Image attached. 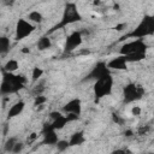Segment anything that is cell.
Wrapping results in <instances>:
<instances>
[{
	"instance_id": "1",
	"label": "cell",
	"mask_w": 154,
	"mask_h": 154,
	"mask_svg": "<svg viewBox=\"0 0 154 154\" xmlns=\"http://www.w3.org/2000/svg\"><path fill=\"white\" fill-rule=\"evenodd\" d=\"M2 79L0 84V93L1 95H11V94H17L19 90H22L28 79L24 75H16L14 72H7V71H1Z\"/></svg>"
},
{
	"instance_id": "2",
	"label": "cell",
	"mask_w": 154,
	"mask_h": 154,
	"mask_svg": "<svg viewBox=\"0 0 154 154\" xmlns=\"http://www.w3.org/2000/svg\"><path fill=\"white\" fill-rule=\"evenodd\" d=\"M81 20H82V14L78 11L77 4L73 2V1H69L64 6L63 14H61V18H60L59 23H57L47 34L51 35L52 32H54L57 30L64 29L65 26H67L70 24H73V23H77V22H81Z\"/></svg>"
},
{
	"instance_id": "3",
	"label": "cell",
	"mask_w": 154,
	"mask_h": 154,
	"mask_svg": "<svg viewBox=\"0 0 154 154\" xmlns=\"http://www.w3.org/2000/svg\"><path fill=\"white\" fill-rule=\"evenodd\" d=\"M152 35H154V14H146L131 31L120 37V41L126 38H144Z\"/></svg>"
},
{
	"instance_id": "4",
	"label": "cell",
	"mask_w": 154,
	"mask_h": 154,
	"mask_svg": "<svg viewBox=\"0 0 154 154\" xmlns=\"http://www.w3.org/2000/svg\"><path fill=\"white\" fill-rule=\"evenodd\" d=\"M113 84H114V79L112 77V73L107 75L100 79H96L93 85V91H94V96H95L96 101L102 97L109 96L113 91Z\"/></svg>"
},
{
	"instance_id": "5",
	"label": "cell",
	"mask_w": 154,
	"mask_h": 154,
	"mask_svg": "<svg viewBox=\"0 0 154 154\" xmlns=\"http://www.w3.org/2000/svg\"><path fill=\"white\" fill-rule=\"evenodd\" d=\"M143 95H144V88L135 82H130L125 84L123 88V102L125 105L141 100Z\"/></svg>"
},
{
	"instance_id": "6",
	"label": "cell",
	"mask_w": 154,
	"mask_h": 154,
	"mask_svg": "<svg viewBox=\"0 0 154 154\" xmlns=\"http://www.w3.org/2000/svg\"><path fill=\"white\" fill-rule=\"evenodd\" d=\"M148 45L144 42L143 38H131V41L125 42L119 48V54L122 55H131V54H140L147 53Z\"/></svg>"
},
{
	"instance_id": "7",
	"label": "cell",
	"mask_w": 154,
	"mask_h": 154,
	"mask_svg": "<svg viewBox=\"0 0 154 154\" xmlns=\"http://www.w3.org/2000/svg\"><path fill=\"white\" fill-rule=\"evenodd\" d=\"M35 31V25L30 20H26L24 18H19L16 23L14 28V40L16 41H22L25 37L30 36Z\"/></svg>"
},
{
	"instance_id": "8",
	"label": "cell",
	"mask_w": 154,
	"mask_h": 154,
	"mask_svg": "<svg viewBox=\"0 0 154 154\" xmlns=\"http://www.w3.org/2000/svg\"><path fill=\"white\" fill-rule=\"evenodd\" d=\"M111 69L108 67V65H107V63H105V61H96L94 65H93V67L90 69V71L85 75V77L83 78V81H96V79H100V78H102V77H105V76H107V75H111Z\"/></svg>"
},
{
	"instance_id": "9",
	"label": "cell",
	"mask_w": 154,
	"mask_h": 154,
	"mask_svg": "<svg viewBox=\"0 0 154 154\" xmlns=\"http://www.w3.org/2000/svg\"><path fill=\"white\" fill-rule=\"evenodd\" d=\"M83 42V34L79 30H75L72 32H70L66 36L65 40V45H64V53H71L75 49H77Z\"/></svg>"
},
{
	"instance_id": "10",
	"label": "cell",
	"mask_w": 154,
	"mask_h": 154,
	"mask_svg": "<svg viewBox=\"0 0 154 154\" xmlns=\"http://www.w3.org/2000/svg\"><path fill=\"white\" fill-rule=\"evenodd\" d=\"M42 135V143L48 146H55L59 141V137L57 135V130L51 125V123H46L41 131Z\"/></svg>"
},
{
	"instance_id": "11",
	"label": "cell",
	"mask_w": 154,
	"mask_h": 154,
	"mask_svg": "<svg viewBox=\"0 0 154 154\" xmlns=\"http://www.w3.org/2000/svg\"><path fill=\"white\" fill-rule=\"evenodd\" d=\"M49 118L52 119L51 122V125L58 131V130H61L65 128V125L67 123H70V119L67 117V114H63L61 112L59 111H53L49 113Z\"/></svg>"
},
{
	"instance_id": "12",
	"label": "cell",
	"mask_w": 154,
	"mask_h": 154,
	"mask_svg": "<svg viewBox=\"0 0 154 154\" xmlns=\"http://www.w3.org/2000/svg\"><path fill=\"white\" fill-rule=\"evenodd\" d=\"M61 111L66 114L69 113H72V114H77V116H81L82 114V101L79 97H73L71 100H69L63 107H61Z\"/></svg>"
},
{
	"instance_id": "13",
	"label": "cell",
	"mask_w": 154,
	"mask_h": 154,
	"mask_svg": "<svg viewBox=\"0 0 154 154\" xmlns=\"http://www.w3.org/2000/svg\"><path fill=\"white\" fill-rule=\"evenodd\" d=\"M128 64H129V63H128L125 55H122V54H119V55L112 58V59L107 63L108 67H109L111 70H116V71H125V70H128Z\"/></svg>"
},
{
	"instance_id": "14",
	"label": "cell",
	"mask_w": 154,
	"mask_h": 154,
	"mask_svg": "<svg viewBox=\"0 0 154 154\" xmlns=\"http://www.w3.org/2000/svg\"><path fill=\"white\" fill-rule=\"evenodd\" d=\"M85 141H87V138H85V135H84V131H83V130H79V131L73 132V134L70 136V138H69L70 147L82 146Z\"/></svg>"
},
{
	"instance_id": "15",
	"label": "cell",
	"mask_w": 154,
	"mask_h": 154,
	"mask_svg": "<svg viewBox=\"0 0 154 154\" xmlns=\"http://www.w3.org/2000/svg\"><path fill=\"white\" fill-rule=\"evenodd\" d=\"M24 108H25V102H24L23 100L17 101L16 103H13V105L10 107V109H8V112H7V118L11 119V118H14V117L22 114V112L24 111Z\"/></svg>"
},
{
	"instance_id": "16",
	"label": "cell",
	"mask_w": 154,
	"mask_h": 154,
	"mask_svg": "<svg viewBox=\"0 0 154 154\" xmlns=\"http://www.w3.org/2000/svg\"><path fill=\"white\" fill-rule=\"evenodd\" d=\"M37 49L38 51H46V49H49L52 47V41L49 38V35L46 34V35H42L38 40H37Z\"/></svg>"
},
{
	"instance_id": "17",
	"label": "cell",
	"mask_w": 154,
	"mask_h": 154,
	"mask_svg": "<svg viewBox=\"0 0 154 154\" xmlns=\"http://www.w3.org/2000/svg\"><path fill=\"white\" fill-rule=\"evenodd\" d=\"M11 49V42L7 36H1L0 37V54L4 57L6 55Z\"/></svg>"
},
{
	"instance_id": "18",
	"label": "cell",
	"mask_w": 154,
	"mask_h": 154,
	"mask_svg": "<svg viewBox=\"0 0 154 154\" xmlns=\"http://www.w3.org/2000/svg\"><path fill=\"white\" fill-rule=\"evenodd\" d=\"M18 69H19V63L17 59H8L2 66V71H7V72H16Z\"/></svg>"
},
{
	"instance_id": "19",
	"label": "cell",
	"mask_w": 154,
	"mask_h": 154,
	"mask_svg": "<svg viewBox=\"0 0 154 154\" xmlns=\"http://www.w3.org/2000/svg\"><path fill=\"white\" fill-rule=\"evenodd\" d=\"M28 19L34 24H41L43 22V16L38 11H31L28 13Z\"/></svg>"
},
{
	"instance_id": "20",
	"label": "cell",
	"mask_w": 154,
	"mask_h": 154,
	"mask_svg": "<svg viewBox=\"0 0 154 154\" xmlns=\"http://www.w3.org/2000/svg\"><path fill=\"white\" fill-rule=\"evenodd\" d=\"M45 89H46V87H45V81L41 78V79H38V81H37V83L34 85V88H32L31 93H32V95H34V96L42 95V94H43V91H45Z\"/></svg>"
},
{
	"instance_id": "21",
	"label": "cell",
	"mask_w": 154,
	"mask_h": 154,
	"mask_svg": "<svg viewBox=\"0 0 154 154\" xmlns=\"http://www.w3.org/2000/svg\"><path fill=\"white\" fill-rule=\"evenodd\" d=\"M43 76V70L38 66H35L32 67V71H31V81L32 82H37L38 79H41Z\"/></svg>"
},
{
	"instance_id": "22",
	"label": "cell",
	"mask_w": 154,
	"mask_h": 154,
	"mask_svg": "<svg viewBox=\"0 0 154 154\" xmlns=\"http://www.w3.org/2000/svg\"><path fill=\"white\" fill-rule=\"evenodd\" d=\"M16 143H17V138H16V137H10V138L5 142V144H4V150H5V152H8V153H12L13 147H14Z\"/></svg>"
},
{
	"instance_id": "23",
	"label": "cell",
	"mask_w": 154,
	"mask_h": 154,
	"mask_svg": "<svg viewBox=\"0 0 154 154\" xmlns=\"http://www.w3.org/2000/svg\"><path fill=\"white\" fill-rule=\"evenodd\" d=\"M58 152H65L67 148H70V143L67 140H59L55 144Z\"/></svg>"
},
{
	"instance_id": "24",
	"label": "cell",
	"mask_w": 154,
	"mask_h": 154,
	"mask_svg": "<svg viewBox=\"0 0 154 154\" xmlns=\"http://www.w3.org/2000/svg\"><path fill=\"white\" fill-rule=\"evenodd\" d=\"M46 102H47V97H46V96H43V95L34 96V106H35V107L43 106Z\"/></svg>"
},
{
	"instance_id": "25",
	"label": "cell",
	"mask_w": 154,
	"mask_h": 154,
	"mask_svg": "<svg viewBox=\"0 0 154 154\" xmlns=\"http://www.w3.org/2000/svg\"><path fill=\"white\" fill-rule=\"evenodd\" d=\"M24 147H25V144H24L23 142H18V141H17V143H16V144H14V147H13V150H12V153H14V154H18V153L23 152Z\"/></svg>"
},
{
	"instance_id": "26",
	"label": "cell",
	"mask_w": 154,
	"mask_h": 154,
	"mask_svg": "<svg viewBox=\"0 0 154 154\" xmlns=\"http://www.w3.org/2000/svg\"><path fill=\"white\" fill-rule=\"evenodd\" d=\"M149 129H150V126L149 125H146V126H141L140 129H138V135H141V136H143V135H147L148 134V131H149Z\"/></svg>"
},
{
	"instance_id": "27",
	"label": "cell",
	"mask_w": 154,
	"mask_h": 154,
	"mask_svg": "<svg viewBox=\"0 0 154 154\" xmlns=\"http://www.w3.org/2000/svg\"><path fill=\"white\" fill-rule=\"evenodd\" d=\"M131 114H132V116H140V114H141V108H140L138 106H134V107L131 108Z\"/></svg>"
},
{
	"instance_id": "28",
	"label": "cell",
	"mask_w": 154,
	"mask_h": 154,
	"mask_svg": "<svg viewBox=\"0 0 154 154\" xmlns=\"http://www.w3.org/2000/svg\"><path fill=\"white\" fill-rule=\"evenodd\" d=\"M14 2H16V0H2V5L4 6H7V7L13 6Z\"/></svg>"
},
{
	"instance_id": "29",
	"label": "cell",
	"mask_w": 154,
	"mask_h": 154,
	"mask_svg": "<svg viewBox=\"0 0 154 154\" xmlns=\"http://www.w3.org/2000/svg\"><path fill=\"white\" fill-rule=\"evenodd\" d=\"M38 137V135H37V132H32V134H30V136L28 137V142L30 143V142H32V141H35L36 138Z\"/></svg>"
},
{
	"instance_id": "30",
	"label": "cell",
	"mask_w": 154,
	"mask_h": 154,
	"mask_svg": "<svg viewBox=\"0 0 154 154\" xmlns=\"http://www.w3.org/2000/svg\"><path fill=\"white\" fill-rule=\"evenodd\" d=\"M125 26H126V24H120V25H117L114 29H117L118 31H120V30H122V28H125Z\"/></svg>"
},
{
	"instance_id": "31",
	"label": "cell",
	"mask_w": 154,
	"mask_h": 154,
	"mask_svg": "<svg viewBox=\"0 0 154 154\" xmlns=\"http://www.w3.org/2000/svg\"><path fill=\"white\" fill-rule=\"evenodd\" d=\"M124 135H125L126 137H130V136L132 135V131H131V130H126V131L124 132Z\"/></svg>"
},
{
	"instance_id": "32",
	"label": "cell",
	"mask_w": 154,
	"mask_h": 154,
	"mask_svg": "<svg viewBox=\"0 0 154 154\" xmlns=\"http://www.w3.org/2000/svg\"><path fill=\"white\" fill-rule=\"evenodd\" d=\"M23 53H30V49H28L26 47H24V49H22Z\"/></svg>"
}]
</instances>
